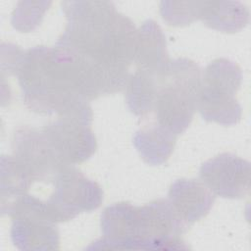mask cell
<instances>
[{"label": "cell", "instance_id": "cell-7", "mask_svg": "<svg viewBox=\"0 0 251 251\" xmlns=\"http://www.w3.org/2000/svg\"><path fill=\"white\" fill-rule=\"evenodd\" d=\"M168 199H157L138 207L136 249L185 250L181 235L188 230Z\"/></svg>", "mask_w": 251, "mask_h": 251}, {"label": "cell", "instance_id": "cell-1", "mask_svg": "<svg viewBox=\"0 0 251 251\" xmlns=\"http://www.w3.org/2000/svg\"><path fill=\"white\" fill-rule=\"evenodd\" d=\"M5 73L17 77L23 101L30 111L92 123L89 101L102 96L99 82L68 50L58 45L20 49Z\"/></svg>", "mask_w": 251, "mask_h": 251}, {"label": "cell", "instance_id": "cell-10", "mask_svg": "<svg viewBox=\"0 0 251 251\" xmlns=\"http://www.w3.org/2000/svg\"><path fill=\"white\" fill-rule=\"evenodd\" d=\"M199 177L214 195L241 199L250 188V163L232 153H222L201 165Z\"/></svg>", "mask_w": 251, "mask_h": 251}, {"label": "cell", "instance_id": "cell-14", "mask_svg": "<svg viewBox=\"0 0 251 251\" xmlns=\"http://www.w3.org/2000/svg\"><path fill=\"white\" fill-rule=\"evenodd\" d=\"M176 137L172 131L154 121L135 132L132 143L145 163L159 166L165 164L171 157Z\"/></svg>", "mask_w": 251, "mask_h": 251}, {"label": "cell", "instance_id": "cell-12", "mask_svg": "<svg viewBox=\"0 0 251 251\" xmlns=\"http://www.w3.org/2000/svg\"><path fill=\"white\" fill-rule=\"evenodd\" d=\"M168 200L177 216L190 226L208 215L215 195L201 180L180 178L171 184Z\"/></svg>", "mask_w": 251, "mask_h": 251}, {"label": "cell", "instance_id": "cell-3", "mask_svg": "<svg viewBox=\"0 0 251 251\" xmlns=\"http://www.w3.org/2000/svg\"><path fill=\"white\" fill-rule=\"evenodd\" d=\"M156 75L152 114L156 123L178 136L189 126L197 110L201 70L195 62L177 58L170 60Z\"/></svg>", "mask_w": 251, "mask_h": 251}, {"label": "cell", "instance_id": "cell-18", "mask_svg": "<svg viewBox=\"0 0 251 251\" xmlns=\"http://www.w3.org/2000/svg\"><path fill=\"white\" fill-rule=\"evenodd\" d=\"M51 2H19L12 15V25L21 32L34 30L41 23Z\"/></svg>", "mask_w": 251, "mask_h": 251}, {"label": "cell", "instance_id": "cell-15", "mask_svg": "<svg viewBox=\"0 0 251 251\" xmlns=\"http://www.w3.org/2000/svg\"><path fill=\"white\" fill-rule=\"evenodd\" d=\"M199 20L210 28L232 33L248 24L249 10L238 1H201Z\"/></svg>", "mask_w": 251, "mask_h": 251}, {"label": "cell", "instance_id": "cell-6", "mask_svg": "<svg viewBox=\"0 0 251 251\" xmlns=\"http://www.w3.org/2000/svg\"><path fill=\"white\" fill-rule=\"evenodd\" d=\"M54 187L48 200V212L56 223L73 220L84 212L98 209L103 190L75 166H64L52 181Z\"/></svg>", "mask_w": 251, "mask_h": 251}, {"label": "cell", "instance_id": "cell-17", "mask_svg": "<svg viewBox=\"0 0 251 251\" xmlns=\"http://www.w3.org/2000/svg\"><path fill=\"white\" fill-rule=\"evenodd\" d=\"M33 180L24 167L13 157H1V214L5 215L7 209L19 198L25 195Z\"/></svg>", "mask_w": 251, "mask_h": 251}, {"label": "cell", "instance_id": "cell-13", "mask_svg": "<svg viewBox=\"0 0 251 251\" xmlns=\"http://www.w3.org/2000/svg\"><path fill=\"white\" fill-rule=\"evenodd\" d=\"M170 60L166 37L160 25L153 20H146L137 29L133 61L136 69L158 72L164 69Z\"/></svg>", "mask_w": 251, "mask_h": 251}, {"label": "cell", "instance_id": "cell-9", "mask_svg": "<svg viewBox=\"0 0 251 251\" xmlns=\"http://www.w3.org/2000/svg\"><path fill=\"white\" fill-rule=\"evenodd\" d=\"M13 157L29 174L33 182H52L64 165L57 157L42 130L18 127L12 138Z\"/></svg>", "mask_w": 251, "mask_h": 251}, {"label": "cell", "instance_id": "cell-19", "mask_svg": "<svg viewBox=\"0 0 251 251\" xmlns=\"http://www.w3.org/2000/svg\"><path fill=\"white\" fill-rule=\"evenodd\" d=\"M201 1H162L160 13L164 21L174 26H184L199 20Z\"/></svg>", "mask_w": 251, "mask_h": 251}, {"label": "cell", "instance_id": "cell-8", "mask_svg": "<svg viewBox=\"0 0 251 251\" xmlns=\"http://www.w3.org/2000/svg\"><path fill=\"white\" fill-rule=\"evenodd\" d=\"M91 124L81 120L57 117L41 130L64 165L75 166L88 160L97 149Z\"/></svg>", "mask_w": 251, "mask_h": 251}, {"label": "cell", "instance_id": "cell-16", "mask_svg": "<svg viewBox=\"0 0 251 251\" xmlns=\"http://www.w3.org/2000/svg\"><path fill=\"white\" fill-rule=\"evenodd\" d=\"M126 102L129 111L142 119L152 114L156 91V72L136 69L126 84Z\"/></svg>", "mask_w": 251, "mask_h": 251}, {"label": "cell", "instance_id": "cell-2", "mask_svg": "<svg viewBox=\"0 0 251 251\" xmlns=\"http://www.w3.org/2000/svg\"><path fill=\"white\" fill-rule=\"evenodd\" d=\"M68 20L56 45L96 70L114 93L126 87L134 61L137 29L109 1H64Z\"/></svg>", "mask_w": 251, "mask_h": 251}, {"label": "cell", "instance_id": "cell-5", "mask_svg": "<svg viewBox=\"0 0 251 251\" xmlns=\"http://www.w3.org/2000/svg\"><path fill=\"white\" fill-rule=\"evenodd\" d=\"M11 217V238L20 250L47 251L60 248L57 224L50 216L46 201L26 193L6 211Z\"/></svg>", "mask_w": 251, "mask_h": 251}, {"label": "cell", "instance_id": "cell-11", "mask_svg": "<svg viewBox=\"0 0 251 251\" xmlns=\"http://www.w3.org/2000/svg\"><path fill=\"white\" fill-rule=\"evenodd\" d=\"M138 207L118 202L104 209L100 226L103 237L87 249H136Z\"/></svg>", "mask_w": 251, "mask_h": 251}, {"label": "cell", "instance_id": "cell-4", "mask_svg": "<svg viewBox=\"0 0 251 251\" xmlns=\"http://www.w3.org/2000/svg\"><path fill=\"white\" fill-rule=\"evenodd\" d=\"M242 73L232 61L219 58L201 72L197 111L203 120L222 126L236 125L242 115L235 99L240 88Z\"/></svg>", "mask_w": 251, "mask_h": 251}]
</instances>
